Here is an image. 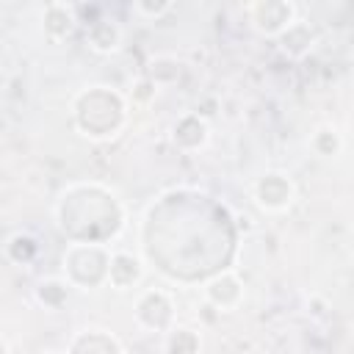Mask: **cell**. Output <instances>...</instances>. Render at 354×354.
I'll list each match as a JSON object with an SVG mask.
<instances>
[{
  "label": "cell",
  "instance_id": "obj_1",
  "mask_svg": "<svg viewBox=\"0 0 354 354\" xmlns=\"http://www.w3.org/2000/svg\"><path fill=\"white\" fill-rule=\"evenodd\" d=\"M254 28L263 33H285L293 25V6L290 3H254L246 8Z\"/></svg>",
  "mask_w": 354,
  "mask_h": 354
},
{
  "label": "cell",
  "instance_id": "obj_3",
  "mask_svg": "<svg viewBox=\"0 0 354 354\" xmlns=\"http://www.w3.org/2000/svg\"><path fill=\"white\" fill-rule=\"evenodd\" d=\"M136 11H138V14H149V17H160V14L171 11V3H163V6H144V3H138Z\"/></svg>",
  "mask_w": 354,
  "mask_h": 354
},
{
  "label": "cell",
  "instance_id": "obj_2",
  "mask_svg": "<svg viewBox=\"0 0 354 354\" xmlns=\"http://www.w3.org/2000/svg\"><path fill=\"white\" fill-rule=\"evenodd\" d=\"M282 180H285L282 174H266V177L260 180L257 196H260L263 205H268V207H285V205L290 202V196H293V188H290V185H285V188L277 191V185H282Z\"/></svg>",
  "mask_w": 354,
  "mask_h": 354
}]
</instances>
